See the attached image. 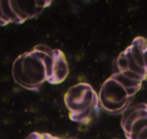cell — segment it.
Here are the masks:
<instances>
[{"mask_svg":"<svg viewBox=\"0 0 147 139\" xmlns=\"http://www.w3.org/2000/svg\"><path fill=\"white\" fill-rule=\"evenodd\" d=\"M43 139H57V138H53V137H52L51 136H50V135H44Z\"/></svg>","mask_w":147,"mask_h":139,"instance_id":"2e32d148","label":"cell"},{"mask_svg":"<svg viewBox=\"0 0 147 139\" xmlns=\"http://www.w3.org/2000/svg\"><path fill=\"white\" fill-rule=\"evenodd\" d=\"M50 1H35V5L36 7H38V8H45L46 6L48 5L50 2H49Z\"/></svg>","mask_w":147,"mask_h":139,"instance_id":"7c38bea8","label":"cell"},{"mask_svg":"<svg viewBox=\"0 0 147 139\" xmlns=\"http://www.w3.org/2000/svg\"><path fill=\"white\" fill-rule=\"evenodd\" d=\"M138 139H147V128L141 133Z\"/></svg>","mask_w":147,"mask_h":139,"instance_id":"5bb4252c","label":"cell"},{"mask_svg":"<svg viewBox=\"0 0 147 139\" xmlns=\"http://www.w3.org/2000/svg\"><path fill=\"white\" fill-rule=\"evenodd\" d=\"M116 64L117 65L119 72H123L129 69V61L124 52L121 53L116 61Z\"/></svg>","mask_w":147,"mask_h":139,"instance_id":"9c48e42d","label":"cell"},{"mask_svg":"<svg viewBox=\"0 0 147 139\" xmlns=\"http://www.w3.org/2000/svg\"><path fill=\"white\" fill-rule=\"evenodd\" d=\"M1 7L3 14H4V17H5L8 22H20V20L17 18V17L13 12L12 9H11L9 1H1Z\"/></svg>","mask_w":147,"mask_h":139,"instance_id":"5b68a950","label":"cell"},{"mask_svg":"<svg viewBox=\"0 0 147 139\" xmlns=\"http://www.w3.org/2000/svg\"><path fill=\"white\" fill-rule=\"evenodd\" d=\"M141 87H130V88H127L126 89V94H127L128 97H131L134 96L138 91L139 90Z\"/></svg>","mask_w":147,"mask_h":139,"instance_id":"8fae6325","label":"cell"},{"mask_svg":"<svg viewBox=\"0 0 147 139\" xmlns=\"http://www.w3.org/2000/svg\"><path fill=\"white\" fill-rule=\"evenodd\" d=\"M43 66L45 69V73L47 80L50 82V80L53 78V70H54L55 65V56H54V50H52L50 53L46 55L45 59L42 60Z\"/></svg>","mask_w":147,"mask_h":139,"instance_id":"7a4b0ae2","label":"cell"},{"mask_svg":"<svg viewBox=\"0 0 147 139\" xmlns=\"http://www.w3.org/2000/svg\"><path fill=\"white\" fill-rule=\"evenodd\" d=\"M10 5H11V9H12L13 12H14V14H16V16L17 17V18L20 20V22L24 21L27 19L30 18V16L24 11V10L22 9V7H20V4H19L17 1H9Z\"/></svg>","mask_w":147,"mask_h":139,"instance_id":"ba28073f","label":"cell"},{"mask_svg":"<svg viewBox=\"0 0 147 139\" xmlns=\"http://www.w3.org/2000/svg\"><path fill=\"white\" fill-rule=\"evenodd\" d=\"M43 137H44V135H43V136H42V139H43Z\"/></svg>","mask_w":147,"mask_h":139,"instance_id":"e0dca14e","label":"cell"},{"mask_svg":"<svg viewBox=\"0 0 147 139\" xmlns=\"http://www.w3.org/2000/svg\"><path fill=\"white\" fill-rule=\"evenodd\" d=\"M147 128V118H140L134 123L131 131L127 136L129 139H138L141 133Z\"/></svg>","mask_w":147,"mask_h":139,"instance_id":"277c9868","label":"cell"},{"mask_svg":"<svg viewBox=\"0 0 147 139\" xmlns=\"http://www.w3.org/2000/svg\"><path fill=\"white\" fill-rule=\"evenodd\" d=\"M131 55L132 56L133 59H134L135 61L138 63L142 67L145 68L144 60V51L135 43H132L130 47L128 48Z\"/></svg>","mask_w":147,"mask_h":139,"instance_id":"52a82bcc","label":"cell"},{"mask_svg":"<svg viewBox=\"0 0 147 139\" xmlns=\"http://www.w3.org/2000/svg\"><path fill=\"white\" fill-rule=\"evenodd\" d=\"M0 20L1 21V22H4V23L8 22L2 13V10H1V1H0Z\"/></svg>","mask_w":147,"mask_h":139,"instance_id":"9a60e30c","label":"cell"},{"mask_svg":"<svg viewBox=\"0 0 147 139\" xmlns=\"http://www.w3.org/2000/svg\"><path fill=\"white\" fill-rule=\"evenodd\" d=\"M121 73H123V74L125 75L126 76H127V77H129V79H132V80H135V81H139V82H142L144 80V79H145L144 76H142V75L139 74H136L135 73V72H132V71H130V70H126L125 71V72H121Z\"/></svg>","mask_w":147,"mask_h":139,"instance_id":"30bf717a","label":"cell"},{"mask_svg":"<svg viewBox=\"0 0 147 139\" xmlns=\"http://www.w3.org/2000/svg\"><path fill=\"white\" fill-rule=\"evenodd\" d=\"M55 65L53 78L50 82L60 83L68 74V66L63 53L58 50H54Z\"/></svg>","mask_w":147,"mask_h":139,"instance_id":"6da1fadb","label":"cell"},{"mask_svg":"<svg viewBox=\"0 0 147 139\" xmlns=\"http://www.w3.org/2000/svg\"><path fill=\"white\" fill-rule=\"evenodd\" d=\"M43 135H40V134H37V133H33L31 134L26 139H42V138Z\"/></svg>","mask_w":147,"mask_h":139,"instance_id":"4fadbf2b","label":"cell"},{"mask_svg":"<svg viewBox=\"0 0 147 139\" xmlns=\"http://www.w3.org/2000/svg\"><path fill=\"white\" fill-rule=\"evenodd\" d=\"M124 53L126 56V57H127L128 61H129V70L132 71V72H135V73L136 74H139L142 75V76H144L145 77L146 74V69L140 66L136 61H135V60L133 59L131 55L129 49H126L124 51Z\"/></svg>","mask_w":147,"mask_h":139,"instance_id":"8992f818","label":"cell"},{"mask_svg":"<svg viewBox=\"0 0 147 139\" xmlns=\"http://www.w3.org/2000/svg\"><path fill=\"white\" fill-rule=\"evenodd\" d=\"M112 78L116 82H117L121 86L123 87L124 89L134 87H141V84H142V82L132 80V79H129V77L125 76L121 72L118 74H114V75L112 76Z\"/></svg>","mask_w":147,"mask_h":139,"instance_id":"3957f363","label":"cell"},{"mask_svg":"<svg viewBox=\"0 0 147 139\" xmlns=\"http://www.w3.org/2000/svg\"><path fill=\"white\" fill-rule=\"evenodd\" d=\"M0 22H1V20H0Z\"/></svg>","mask_w":147,"mask_h":139,"instance_id":"ac0fdd59","label":"cell"}]
</instances>
